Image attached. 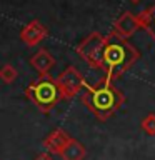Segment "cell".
<instances>
[{"mask_svg":"<svg viewBox=\"0 0 155 160\" xmlns=\"http://www.w3.org/2000/svg\"><path fill=\"white\" fill-rule=\"evenodd\" d=\"M30 65H32L40 75H47L50 72V68H53L55 58H53V55L50 53L47 48H40V50H37V52L32 55Z\"/></svg>","mask_w":155,"mask_h":160,"instance_id":"cell-9","label":"cell"},{"mask_svg":"<svg viewBox=\"0 0 155 160\" xmlns=\"http://www.w3.org/2000/svg\"><path fill=\"white\" fill-rule=\"evenodd\" d=\"M125 95L107 78L98 80L93 85H85L82 93V103L98 120H108L123 105Z\"/></svg>","mask_w":155,"mask_h":160,"instance_id":"cell-2","label":"cell"},{"mask_svg":"<svg viewBox=\"0 0 155 160\" xmlns=\"http://www.w3.org/2000/svg\"><path fill=\"white\" fill-rule=\"evenodd\" d=\"M72 140V137L65 132L62 128H57L53 130L52 133H48V137L43 138V147L47 150L48 153L52 155H60L62 153V150L67 147V143Z\"/></svg>","mask_w":155,"mask_h":160,"instance_id":"cell-8","label":"cell"},{"mask_svg":"<svg viewBox=\"0 0 155 160\" xmlns=\"http://www.w3.org/2000/svg\"><path fill=\"white\" fill-rule=\"evenodd\" d=\"M60 157H62V160H83L87 157V148H85L83 143H80L78 140L72 138L67 143V147L62 150Z\"/></svg>","mask_w":155,"mask_h":160,"instance_id":"cell-10","label":"cell"},{"mask_svg":"<svg viewBox=\"0 0 155 160\" xmlns=\"http://www.w3.org/2000/svg\"><path fill=\"white\" fill-rule=\"evenodd\" d=\"M140 127L147 135H155V113H148L145 115Z\"/></svg>","mask_w":155,"mask_h":160,"instance_id":"cell-13","label":"cell"},{"mask_svg":"<svg viewBox=\"0 0 155 160\" xmlns=\"http://www.w3.org/2000/svg\"><path fill=\"white\" fill-rule=\"evenodd\" d=\"M18 77V72L15 70L13 65H10V63H5L2 68H0V80H2L3 83H12L15 82Z\"/></svg>","mask_w":155,"mask_h":160,"instance_id":"cell-12","label":"cell"},{"mask_svg":"<svg viewBox=\"0 0 155 160\" xmlns=\"http://www.w3.org/2000/svg\"><path fill=\"white\" fill-rule=\"evenodd\" d=\"M105 52V35L100 32H92L77 45V53L92 68H102Z\"/></svg>","mask_w":155,"mask_h":160,"instance_id":"cell-4","label":"cell"},{"mask_svg":"<svg viewBox=\"0 0 155 160\" xmlns=\"http://www.w3.org/2000/svg\"><path fill=\"white\" fill-rule=\"evenodd\" d=\"M47 35H48L47 27H45L43 23H40L38 20H32V22H28L22 28V32H20V38H22V42L25 45H28V47H35V45H38L45 37H47Z\"/></svg>","mask_w":155,"mask_h":160,"instance_id":"cell-6","label":"cell"},{"mask_svg":"<svg viewBox=\"0 0 155 160\" xmlns=\"http://www.w3.org/2000/svg\"><path fill=\"white\" fill-rule=\"evenodd\" d=\"M140 2V0H130V3H133V5H137Z\"/></svg>","mask_w":155,"mask_h":160,"instance_id":"cell-15","label":"cell"},{"mask_svg":"<svg viewBox=\"0 0 155 160\" xmlns=\"http://www.w3.org/2000/svg\"><path fill=\"white\" fill-rule=\"evenodd\" d=\"M55 80H57L58 88H60V92H62L63 98H73L75 95L80 93V90L85 88V85H87L83 75L75 67H72V65L65 68Z\"/></svg>","mask_w":155,"mask_h":160,"instance_id":"cell-5","label":"cell"},{"mask_svg":"<svg viewBox=\"0 0 155 160\" xmlns=\"http://www.w3.org/2000/svg\"><path fill=\"white\" fill-rule=\"evenodd\" d=\"M25 95L37 105V108L43 113H48L60 100H62V92L58 88L57 80L50 75H40L33 83H30Z\"/></svg>","mask_w":155,"mask_h":160,"instance_id":"cell-3","label":"cell"},{"mask_svg":"<svg viewBox=\"0 0 155 160\" xmlns=\"http://www.w3.org/2000/svg\"><path fill=\"white\" fill-rule=\"evenodd\" d=\"M35 160H55V158H53V155H52V153L43 152V153L37 155V157H35Z\"/></svg>","mask_w":155,"mask_h":160,"instance_id":"cell-14","label":"cell"},{"mask_svg":"<svg viewBox=\"0 0 155 160\" xmlns=\"http://www.w3.org/2000/svg\"><path fill=\"white\" fill-rule=\"evenodd\" d=\"M137 18H138V23H140V28L147 30L148 35L155 40V3L152 7L142 10V12L137 15Z\"/></svg>","mask_w":155,"mask_h":160,"instance_id":"cell-11","label":"cell"},{"mask_svg":"<svg viewBox=\"0 0 155 160\" xmlns=\"http://www.w3.org/2000/svg\"><path fill=\"white\" fill-rule=\"evenodd\" d=\"M138 50L128 42L127 38H122L112 30L108 35H105V52L102 70L105 72V78L113 83V80L127 72L132 65L138 60Z\"/></svg>","mask_w":155,"mask_h":160,"instance_id":"cell-1","label":"cell"},{"mask_svg":"<svg viewBox=\"0 0 155 160\" xmlns=\"http://www.w3.org/2000/svg\"><path fill=\"white\" fill-rule=\"evenodd\" d=\"M138 28H140V23H138L137 15L127 10V12H123V13L113 22V28H112V30H113L117 35H120L122 38H130Z\"/></svg>","mask_w":155,"mask_h":160,"instance_id":"cell-7","label":"cell"}]
</instances>
